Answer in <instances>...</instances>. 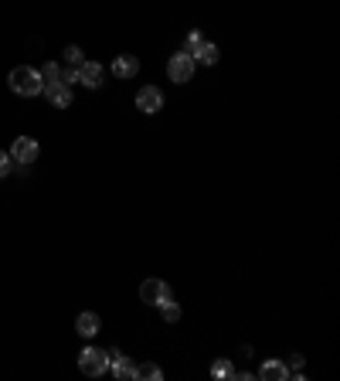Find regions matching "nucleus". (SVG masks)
Masks as SVG:
<instances>
[{
	"mask_svg": "<svg viewBox=\"0 0 340 381\" xmlns=\"http://www.w3.org/2000/svg\"><path fill=\"white\" fill-rule=\"evenodd\" d=\"M7 85H11V92L24 95V99H34V95H41V92H45L41 72H38V68H31V65H17L14 72L7 75Z\"/></svg>",
	"mask_w": 340,
	"mask_h": 381,
	"instance_id": "1",
	"label": "nucleus"
},
{
	"mask_svg": "<svg viewBox=\"0 0 340 381\" xmlns=\"http://www.w3.org/2000/svg\"><path fill=\"white\" fill-rule=\"evenodd\" d=\"M78 371H82L85 378H102L109 371V351H99V348L78 351Z\"/></svg>",
	"mask_w": 340,
	"mask_h": 381,
	"instance_id": "2",
	"label": "nucleus"
},
{
	"mask_svg": "<svg viewBox=\"0 0 340 381\" xmlns=\"http://www.w3.org/2000/svg\"><path fill=\"white\" fill-rule=\"evenodd\" d=\"M194 58L187 55V51H177V55H170V61H167V75H170V82H177V85H184V82H191L194 78Z\"/></svg>",
	"mask_w": 340,
	"mask_h": 381,
	"instance_id": "3",
	"label": "nucleus"
},
{
	"mask_svg": "<svg viewBox=\"0 0 340 381\" xmlns=\"http://www.w3.org/2000/svg\"><path fill=\"white\" fill-rule=\"evenodd\" d=\"M11 160L14 164H21V167H28V164H34L38 160V153H41V147H38V140L34 137H17L14 143H11Z\"/></svg>",
	"mask_w": 340,
	"mask_h": 381,
	"instance_id": "4",
	"label": "nucleus"
},
{
	"mask_svg": "<svg viewBox=\"0 0 340 381\" xmlns=\"http://www.w3.org/2000/svg\"><path fill=\"white\" fill-rule=\"evenodd\" d=\"M139 300L147 306H160L164 300H170V286L164 279H143V286H139Z\"/></svg>",
	"mask_w": 340,
	"mask_h": 381,
	"instance_id": "5",
	"label": "nucleus"
},
{
	"mask_svg": "<svg viewBox=\"0 0 340 381\" xmlns=\"http://www.w3.org/2000/svg\"><path fill=\"white\" fill-rule=\"evenodd\" d=\"M137 109L147 113V116L160 113V109H164V92L156 89V85H143V89L137 92Z\"/></svg>",
	"mask_w": 340,
	"mask_h": 381,
	"instance_id": "6",
	"label": "nucleus"
},
{
	"mask_svg": "<svg viewBox=\"0 0 340 381\" xmlns=\"http://www.w3.org/2000/svg\"><path fill=\"white\" fill-rule=\"evenodd\" d=\"M102 78H106V68H102L99 61H82V65H78V82H82L85 89H99Z\"/></svg>",
	"mask_w": 340,
	"mask_h": 381,
	"instance_id": "7",
	"label": "nucleus"
},
{
	"mask_svg": "<svg viewBox=\"0 0 340 381\" xmlns=\"http://www.w3.org/2000/svg\"><path fill=\"white\" fill-rule=\"evenodd\" d=\"M109 371H112V375H116L119 381H133V375H137V365H133L126 354H119L116 348H112V351H109Z\"/></svg>",
	"mask_w": 340,
	"mask_h": 381,
	"instance_id": "8",
	"label": "nucleus"
},
{
	"mask_svg": "<svg viewBox=\"0 0 340 381\" xmlns=\"http://www.w3.org/2000/svg\"><path fill=\"white\" fill-rule=\"evenodd\" d=\"M99 327H102V323H99V317H95L92 310H85V313L75 317V334L85 337V340H92V337L99 334Z\"/></svg>",
	"mask_w": 340,
	"mask_h": 381,
	"instance_id": "9",
	"label": "nucleus"
},
{
	"mask_svg": "<svg viewBox=\"0 0 340 381\" xmlns=\"http://www.w3.org/2000/svg\"><path fill=\"white\" fill-rule=\"evenodd\" d=\"M45 95H48V103H51V106H58V109L72 106V89H68V85H62V82L45 85Z\"/></svg>",
	"mask_w": 340,
	"mask_h": 381,
	"instance_id": "10",
	"label": "nucleus"
},
{
	"mask_svg": "<svg viewBox=\"0 0 340 381\" xmlns=\"http://www.w3.org/2000/svg\"><path fill=\"white\" fill-rule=\"evenodd\" d=\"M139 72V58L137 55H119V58L112 61V75L116 78H133Z\"/></svg>",
	"mask_w": 340,
	"mask_h": 381,
	"instance_id": "11",
	"label": "nucleus"
},
{
	"mask_svg": "<svg viewBox=\"0 0 340 381\" xmlns=\"http://www.w3.org/2000/svg\"><path fill=\"white\" fill-rule=\"evenodd\" d=\"M259 378L262 381H286L289 378V367L282 365V361H265V365L259 367Z\"/></svg>",
	"mask_w": 340,
	"mask_h": 381,
	"instance_id": "12",
	"label": "nucleus"
},
{
	"mask_svg": "<svg viewBox=\"0 0 340 381\" xmlns=\"http://www.w3.org/2000/svg\"><path fill=\"white\" fill-rule=\"evenodd\" d=\"M191 58H194V65H208V68H211V65L218 61V45H211V41H204V45L198 48V51H194Z\"/></svg>",
	"mask_w": 340,
	"mask_h": 381,
	"instance_id": "13",
	"label": "nucleus"
},
{
	"mask_svg": "<svg viewBox=\"0 0 340 381\" xmlns=\"http://www.w3.org/2000/svg\"><path fill=\"white\" fill-rule=\"evenodd\" d=\"M137 381H160L164 378V371L154 365V361H143V365H137V375H133Z\"/></svg>",
	"mask_w": 340,
	"mask_h": 381,
	"instance_id": "14",
	"label": "nucleus"
},
{
	"mask_svg": "<svg viewBox=\"0 0 340 381\" xmlns=\"http://www.w3.org/2000/svg\"><path fill=\"white\" fill-rule=\"evenodd\" d=\"M38 72H41V82H45V85L62 82V65H58V61H45V68H38Z\"/></svg>",
	"mask_w": 340,
	"mask_h": 381,
	"instance_id": "15",
	"label": "nucleus"
},
{
	"mask_svg": "<svg viewBox=\"0 0 340 381\" xmlns=\"http://www.w3.org/2000/svg\"><path fill=\"white\" fill-rule=\"evenodd\" d=\"M211 378H235V367L228 357H221V361H215L211 365Z\"/></svg>",
	"mask_w": 340,
	"mask_h": 381,
	"instance_id": "16",
	"label": "nucleus"
},
{
	"mask_svg": "<svg viewBox=\"0 0 340 381\" xmlns=\"http://www.w3.org/2000/svg\"><path fill=\"white\" fill-rule=\"evenodd\" d=\"M160 317L167 323H177L181 320V306L174 303V300H164V303H160Z\"/></svg>",
	"mask_w": 340,
	"mask_h": 381,
	"instance_id": "17",
	"label": "nucleus"
},
{
	"mask_svg": "<svg viewBox=\"0 0 340 381\" xmlns=\"http://www.w3.org/2000/svg\"><path fill=\"white\" fill-rule=\"evenodd\" d=\"M62 55H65V65H72V68H78V65L85 61V55H82V48H78V45H68Z\"/></svg>",
	"mask_w": 340,
	"mask_h": 381,
	"instance_id": "18",
	"label": "nucleus"
},
{
	"mask_svg": "<svg viewBox=\"0 0 340 381\" xmlns=\"http://www.w3.org/2000/svg\"><path fill=\"white\" fill-rule=\"evenodd\" d=\"M201 45H204V34H201V31H191V34H187L184 51H187V55H194V51H198Z\"/></svg>",
	"mask_w": 340,
	"mask_h": 381,
	"instance_id": "19",
	"label": "nucleus"
},
{
	"mask_svg": "<svg viewBox=\"0 0 340 381\" xmlns=\"http://www.w3.org/2000/svg\"><path fill=\"white\" fill-rule=\"evenodd\" d=\"M11 170H14V160H11V153L0 150V181H4V177H7Z\"/></svg>",
	"mask_w": 340,
	"mask_h": 381,
	"instance_id": "20",
	"label": "nucleus"
},
{
	"mask_svg": "<svg viewBox=\"0 0 340 381\" xmlns=\"http://www.w3.org/2000/svg\"><path fill=\"white\" fill-rule=\"evenodd\" d=\"M75 82H78V68H72V65H68V68H62V85H68V89H72Z\"/></svg>",
	"mask_w": 340,
	"mask_h": 381,
	"instance_id": "21",
	"label": "nucleus"
},
{
	"mask_svg": "<svg viewBox=\"0 0 340 381\" xmlns=\"http://www.w3.org/2000/svg\"><path fill=\"white\" fill-rule=\"evenodd\" d=\"M286 367H296V371H299V367H303V354H289V361H286Z\"/></svg>",
	"mask_w": 340,
	"mask_h": 381,
	"instance_id": "22",
	"label": "nucleus"
}]
</instances>
